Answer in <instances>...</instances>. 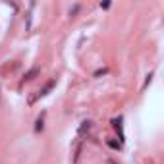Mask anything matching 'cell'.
Here are the masks:
<instances>
[{"mask_svg": "<svg viewBox=\"0 0 164 164\" xmlns=\"http://www.w3.org/2000/svg\"><path fill=\"white\" fill-rule=\"evenodd\" d=\"M54 85H56V81H54V79H52V81H48V83L44 85V87L41 89V91H37V93H35L37 98H39V97H44V95H48V93H50L52 89H54Z\"/></svg>", "mask_w": 164, "mask_h": 164, "instance_id": "obj_1", "label": "cell"}, {"mask_svg": "<svg viewBox=\"0 0 164 164\" xmlns=\"http://www.w3.org/2000/svg\"><path fill=\"white\" fill-rule=\"evenodd\" d=\"M35 75H39V68H33L31 72H27V73H25V77H23V81H31V79H35Z\"/></svg>", "mask_w": 164, "mask_h": 164, "instance_id": "obj_2", "label": "cell"}, {"mask_svg": "<svg viewBox=\"0 0 164 164\" xmlns=\"http://www.w3.org/2000/svg\"><path fill=\"white\" fill-rule=\"evenodd\" d=\"M89 129H91V122H83L81 128H79V137H83V133H85V131H89Z\"/></svg>", "mask_w": 164, "mask_h": 164, "instance_id": "obj_3", "label": "cell"}, {"mask_svg": "<svg viewBox=\"0 0 164 164\" xmlns=\"http://www.w3.org/2000/svg\"><path fill=\"white\" fill-rule=\"evenodd\" d=\"M108 147L110 149H120V141H116V139H108Z\"/></svg>", "mask_w": 164, "mask_h": 164, "instance_id": "obj_4", "label": "cell"}, {"mask_svg": "<svg viewBox=\"0 0 164 164\" xmlns=\"http://www.w3.org/2000/svg\"><path fill=\"white\" fill-rule=\"evenodd\" d=\"M41 129H43V116L37 120V126H35V131H41Z\"/></svg>", "mask_w": 164, "mask_h": 164, "instance_id": "obj_5", "label": "cell"}, {"mask_svg": "<svg viewBox=\"0 0 164 164\" xmlns=\"http://www.w3.org/2000/svg\"><path fill=\"white\" fill-rule=\"evenodd\" d=\"M102 73H106V68H102V69H97V72H95V77H100Z\"/></svg>", "mask_w": 164, "mask_h": 164, "instance_id": "obj_6", "label": "cell"}, {"mask_svg": "<svg viewBox=\"0 0 164 164\" xmlns=\"http://www.w3.org/2000/svg\"><path fill=\"white\" fill-rule=\"evenodd\" d=\"M100 8H104V10H106V8H110V2H102V4H100Z\"/></svg>", "mask_w": 164, "mask_h": 164, "instance_id": "obj_7", "label": "cell"}]
</instances>
